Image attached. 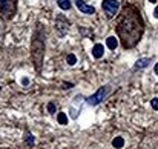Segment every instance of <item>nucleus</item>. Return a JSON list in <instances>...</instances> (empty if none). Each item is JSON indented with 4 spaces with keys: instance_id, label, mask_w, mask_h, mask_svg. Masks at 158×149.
I'll use <instances>...</instances> for the list:
<instances>
[{
    "instance_id": "obj_1",
    "label": "nucleus",
    "mask_w": 158,
    "mask_h": 149,
    "mask_svg": "<svg viewBox=\"0 0 158 149\" xmlns=\"http://www.w3.org/2000/svg\"><path fill=\"white\" fill-rule=\"evenodd\" d=\"M117 32L124 48H132L138 43L143 34V20L135 6H126L118 19Z\"/></svg>"
},
{
    "instance_id": "obj_2",
    "label": "nucleus",
    "mask_w": 158,
    "mask_h": 149,
    "mask_svg": "<svg viewBox=\"0 0 158 149\" xmlns=\"http://www.w3.org/2000/svg\"><path fill=\"white\" fill-rule=\"evenodd\" d=\"M43 55H45V40L37 32L34 40H32V43H31V57L34 60V65H35L37 71H40V66H42V62H43Z\"/></svg>"
},
{
    "instance_id": "obj_3",
    "label": "nucleus",
    "mask_w": 158,
    "mask_h": 149,
    "mask_svg": "<svg viewBox=\"0 0 158 149\" xmlns=\"http://www.w3.org/2000/svg\"><path fill=\"white\" fill-rule=\"evenodd\" d=\"M17 11V0H0V17L11 20Z\"/></svg>"
},
{
    "instance_id": "obj_4",
    "label": "nucleus",
    "mask_w": 158,
    "mask_h": 149,
    "mask_svg": "<svg viewBox=\"0 0 158 149\" xmlns=\"http://www.w3.org/2000/svg\"><path fill=\"white\" fill-rule=\"evenodd\" d=\"M102 8H103L105 14L107 15V19H112L120 8V2L118 0H103Z\"/></svg>"
},
{
    "instance_id": "obj_5",
    "label": "nucleus",
    "mask_w": 158,
    "mask_h": 149,
    "mask_svg": "<svg viewBox=\"0 0 158 149\" xmlns=\"http://www.w3.org/2000/svg\"><path fill=\"white\" fill-rule=\"evenodd\" d=\"M106 94H107V86H102V88H98V91L95 94H92L91 97L86 99V103L89 106H97V104H100L105 100Z\"/></svg>"
},
{
    "instance_id": "obj_6",
    "label": "nucleus",
    "mask_w": 158,
    "mask_h": 149,
    "mask_svg": "<svg viewBox=\"0 0 158 149\" xmlns=\"http://www.w3.org/2000/svg\"><path fill=\"white\" fill-rule=\"evenodd\" d=\"M55 29H57L58 36H61V37L68 32V29H69V22L66 20V17H64L63 14H58V15H57V19H55Z\"/></svg>"
},
{
    "instance_id": "obj_7",
    "label": "nucleus",
    "mask_w": 158,
    "mask_h": 149,
    "mask_svg": "<svg viewBox=\"0 0 158 149\" xmlns=\"http://www.w3.org/2000/svg\"><path fill=\"white\" fill-rule=\"evenodd\" d=\"M75 6L78 8V11H81L83 14H94L95 12V8L88 5L85 0H75Z\"/></svg>"
},
{
    "instance_id": "obj_8",
    "label": "nucleus",
    "mask_w": 158,
    "mask_h": 149,
    "mask_svg": "<svg viewBox=\"0 0 158 149\" xmlns=\"http://www.w3.org/2000/svg\"><path fill=\"white\" fill-rule=\"evenodd\" d=\"M92 55H94L95 58H102V57L105 55V46H103L102 43H97V45L92 48Z\"/></svg>"
},
{
    "instance_id": "obj_9",
    "label": "nucleus",
    "mask_w": 158,
    "mask_h": 149,
    "mask_svg": "<svg viewBox=\"0 0 158 149\" xmlns=\"http://www.w3.org/2000/svg\"><path fill=\"white\" fill-rule=\"evenodd\" d=\"M106 46H107L109 49H115V48L118 46L117 37H107V39H106Z\"/></svg>"
},
{
    "instance_id": "obj_10",
    "label": "nucleus",
    "mask_w": 158,
    "mask_h": 149,
    "mask_svg": "<svg viewBox=\"0 0 158 149\" xmlns=\"http://www.w3.org/2000/svg\"><path fill=\"white\" fill-rule=\"evenodd\" d=\"M112 146L115 149H121L124 146V140H123V137H115L114 140H112Z\"/></svg>"
},
{
    "instance_id": "obj_11",
    "label": "nucleus",
    "mask_w": 158,
    "mask_h": 149,
    "mask_svg": "<svg viewBox=\"0 0 158 149\" xmlns=\"http://www.w3.org/2000/svg\"><path fill=\"white\" fill-rule=\"evenodd\" d=\"M25 143H26L28 148H32V146H34V135L29 134V132H26V134H25Z\"/></svg>"
},
{
    "instance_id": "obj_12",
    "label": "nucleus",
    "mask_w": 158,
    "mask_h": 149,
    "mask_svg": "<svg viewBox=\"0 0 158 149\" xmlns=\"http://www.w3.org/2000/svg\"><path fill=\"white\" fill-rule=\"evenodd\" d=\"M57 120H58L60 125H68V115L64 112H58L57 114Z\"/></svg>"
},
{
    "instance_id": "obj_13",
    "label": "nucleus",
    "mask_w": 158,
    "mask_h": 149,
    "mask_svg": "<svg viewBox=\"0 0 158 149\" xmlns=\"http://www.w3.org/2000/svg\"><path fill=\"white\" fill-rule=\"evenodd\" d=\"M57 3H58V6H60L63 11H68V9L71 8V0H58Z\"/></svg>"
},
{
    "instance_id": "obj_14",
    "label": "nucleus",
    "mask_w": 158,
    "mask_h": 149,
    "mask_svg": "<svg viewBox=\"0 0 158 149\" xmlns=\"http://www.w3.org/2000/svg\"><path fill=\"white\" fill-rule=\"evenodd\" d=\"M149 58H140L138 62H137V68H146L148 65H149Z\"/></svg>"
},
{
    "instance_id": "obj_15",
    "label": "nucleus",
    "mask_w": 158,
    "mask_h": 149,
    "mask_svg": "<svg viewBox=\"0 0 158 149\" xmlns=\"http://www.w3.org/2000/svg\"><path fill=\"white\" fill-rule=\"evenodd\" d=\"M66 62H68V65H75L77 63V57L74 55V54H68V57H66Z\"/></svg>"
},
{
    "instance_id": "obj_16",
    "label": "nucleus",
    "mask_w": 158,
    "mask_h": 149,
    "mask_svg": "<svg viewBox=\"0 0 158 149\" xmlns=\"http://www.w3.org/2000/svg\"><path fill=\"white\" fill-rule=\"evenodd\" d=\"M55 111H57V106H55V103L49 101V103H48V112H49V114H55Z\"/></svg>"
},
{
    "instance_id": "obj_17",
    "label": "nucleus",
    "mask_w": 158,
    "mask_h": 149,
    "mask_svg": "<svg viewBox=\"0 0 158 149\" xmlns=\"http://www.w3.org/2000/svg\"><path fill=\"white\" fill-rule=\"evenodd\" d=\"M151 104H152V108H154L155 111H158V99H157V97L151 101Z\"/></svg>"
},
{
    "instance_id": "obj_18",
    "label": "nucleus",
    "mask_w": 158,
    "mask_h": 149,
    "mask_svg": "<svg viewBox=\"0 0 158 149\" xmlns=\"http://www.w3.org/2000/svg\"><path fill=\"white\" fill-rule=\"evenodd\" d=\"M154 17H155V19H158V6L155 8V11H154Z\"/></svg>"
},
{
    "instance_id": "obj_19",
    "label": "nucleus",
    "mask_w": 158,
    "mask_h": 149,
    "mask_svg": "<svg viewBox=\"0 0 158 149\" xmlns=\"http://www.w3.org/2000/svg\"><path fill=\"white\" fill-rule=\"evenodd\" d=\"M22 83H23V85H28V83H29V80H28V79H23V80H22Z\"/></svg>"
},
{
    "instance_id": "obj_20",
    "label": "nucleus",
    "mask_w": 158,
    "mask_h": 149,
    "mask_svg": "<svg viewBox=\"0 0 158 149\" xmlns=\"http://www.w3.org/2000/svg\"><path fill=\"white\" fill-rule=\"evenodd\" d=\"M155 74H157V75H158V63H157V65H155Z\"/></svg>"
},
{
    "instance_id": "obj_21",
    "label": "nucleus",
    "mask_w": 158,
    "mask_h": 149,
    "mask_svg": "<svg viewBox=\"0 0 158 149\" xmlns=\"http://www.w3.org/2000/svg\"><path fill=\"white\" fill-rule=\"evenodd\" d=\"M149 2H152V3H154V2H157V0H149Z\"/></svg>"
}]
</instances>
